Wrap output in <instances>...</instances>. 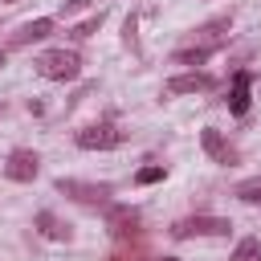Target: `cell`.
I'll list each match as a JSON object with an SVG mask.
<instances>
[{
    "label": "cell",
    "instance_id": "cell-3",
    "mask_svg": "<svg viewBox=\"0 0 261 261\" xmlns=\"http://www.w3.org/2000/svg\"><path fill=\"white\" fill-rule=\"evenodd\" d=\"M73 143H77L82 151H110V147L122 143V130L110 126V122H98V126H82V130L73 135Z\"/></svg>",
    "mask_w": 261,
    "mask_h": 261
},
{
    "label": "cell",
    "instance_id": "cell-9",
    "mask_svg": "<svg viewBox=\"0 0 261 261\" xmlns=\"http://www.w3.org/2000/svg\"><path fill=\"white\" fill-rule=\"evenodd\" d=\"M106 224H110L114 237H126V232H135V224H139V212L126 208V204H122V208H110V220H106Z\"/></svg>",
    "mask_w": 261,
    "mask_h": 261
},
{
    "label": "cell",
    "instance_id": "cell-1",
    "mask_svg": "<svg viewBox=\"0 0 261 261\" xmlns=\"http://www.w3.org/2000/svg\"><path fill=\"white\" fill-rule=\"evenodd\" d=\"M33 65H37V73L49 77V82H73V77L82 73V57H77L73 49H45Z\"/></svg>",
    "mask_w": 261,
    "mask_h": 261
},
{
    "label": "cell",
    "instance_id": "cell-12",
    "mask_svg": "<svg viewBox=\"0 0 261 261\" xmlns=\"http://www.w3.org/2000/svg\"><path fill=\"white\" fill-rule=\"evenodd\" d=\"M37 224H41V232H45L49 241H65V237H69V228H65L53 212H41V216H37Z\"/></svg>",
    "mask_w": 261,
    "mask_h": 261
},
{
    "label": "cell",
    "instance_id": "cell-17",
    "mask_svg": "<svg viewBox=\"0 0 261 261\" xmlns=\"http://www.w3.org/2000/svg\"><path fill=\"white\" fill-rule=\"evenodd\" d=\"M0 4H16V0H0Z\"/></svg>",
    "mask_w": 261,
    "mask_h": 261
},
{
    "label": "cell",
    "instance_id": "cell-18",
    "mask_svg": "<svg viewBox=\"0 0 261 261\" xmlns=\"http://www.w3.org/2000/svg\"><path fill=\"white\" fill-rule=\"evenodd\" d=\"M0 65H4V49H0Z\"/></svg>",
    "mask_w": 261,
    "mask_h": 261
},
{
    "label": "cell",
    "instance_id": "cell-7",
    "mask_svg": "<svg viewBox=\"0 0 261 261\" xmlns=\"http://www.w3.org/2000/svg\"><path fill=\"white\" fill-rule=\"evenodd\" d=\"M49 33H53V20L49 16H37V20H29V24H20L12 33V45H33V41H45Z\"/></svg>",
    "mask_w": 261,
    "mask_h": 261
},
{
    "label": "cell",
    "instance_id": "cell-16",
    "mask_svg": "<svg viewBox=\"0 0 261 261\" xmlns=\"http://www.w3.org/2000/svg\"><path fill=\"white\" fill-rule=\"evenodd\" d=\"M135 179H139V184H159V179H163V167H139Z\"/></svg>",
    "mask_w": 261,
    "mask_h": 261
},
{
    "label": "cell",
    "instance_id": "cell-11",
    "mask_svg": "<svg viewBox=\"0 0 261 261\" xmlns=\"http://www.w3.org/2000/svg\"><path fill=\"white\" fill-rule=\"evenodd\" d=\"M212 49H216V45H196V49H179V53H175V65H204V61L212 57Z\"/></svg>",
    "mask_w": 261,
    "mask_h": 261
},
{
    "label": "cell",
    "instance_id": "cell-13",
    "mask_svg": "<svg viewBox=\"0 0 261 261\" xmlns=\"http://www.w3.org/2000/svg\"><path fill=\"white\" fill-rule=\"evenodd\" d=\"M228 261H261V241H257V237H245V241L232 249Z\"/></svg>",
    "mask_w": 261,
    "mask_h": 261
},
{
    "label": "cell",
    "instance_id": "cell-6",
    "mask_svg": "<svg viewBox=\"0 0 261 261\" xmlns=\"http://www.w3.org/2000/svg\"><path fill=\"white\" fill-rule=\"evenodd\" d=\"M216 82L208 77V73H179V77H171L167 82V94H208Z\"/></svg>",
    "mask_w": 261,
    "mask_h": 261
},
{
    "label": "cell",
    "instance_id": "cell-14",
    "mask_svg": "<svg viewBox=\"0 0 261 261\" xmlns=\"http://www.w3.org/2000/svg\"><path fill=\"white\" fill-rule=\"evenodd\" d=\"M102 20H106V12H102V8H98V12H94V16H90V20H82V24H77V29H73V37H77V41H86V37H94V33H98V29H102Z\"/></svg>",
    "mask_w": 261,
    "mask_h": 261
},
{
    "label": "cell",
    "instance_id": "cell-2",
    "mask_svg": "<svg viewBox=\"0 0 261 261\" xmlns=\"http://www.w3.org/2000/svg\"><path fill=\"white\" fill-rule=\"evenodd\" d=\"M228 220L224 216H184L171 224V237L175 241H192V237H228Z\"/></svg>",
    "mask_w": 261,
    "mask_h": 261
},
{
    "label": "cell",
    "instance_id": "cell-5",
    "mask_svg": "<svg viewBox=\"0 0 261 261\" xmlns=\"http://www.w3.org/2000/svg\"><path fill=\"white\" fill-rule=\"evenodd\" d=\"M57 192H65V196H73V200H82V204H102L106 196H110V188L106 184H77V179H57Z\"/></svg>",
    "mask_w": 261,
    "mask_h": 261
},
{
    "label": "cell",
    "instance_id": "cell-15",
    "mask_svg": "<svg viewBox=\"0 0 261 261\" xmlns=\"http://www.w3.org/2000/svg\"><path fill=\"white\" fill-rule=\"evenodd\" d=\"M237 196H241V200H249V204H261V179L241 184V188H237Z\"/></svg>",
    "mask_w": 261,
    "mask_h": 261
},
{
    "label": "cell",
    "instance_id": "cell-8",
    "mask_svg": "<svg viewBox=\"0 0 261 261\" xmlns=\"http://www.w3.org/2000/svg\"><path fill=\"white\" fill-rule=\"evenodd\" d=\"M200 143H204V151L212 155V163H232V147L224 143V135H220V130L204 126V130H200Z\"/></svg>",
    "mask_w": 261,
    "mask_h": 261
},
{
    "label": "cell",
    "instance_id": "cell-4",
    "mask_svg": "<svg viewBox=\"0 0 261 261\" xmlns=\"http://www.w3.org/2000/svg\"><path fill=\"white\" fill-rule=\"evenodd\" d=\"M37 171H41V159H37V151H12L8 155V163H4V175L8 179H16V184H29V179H37Z\"/></svg>",
    "mask_w": 261,
    "mask_h": 261
},
{
    "label": "cell",
    "instance_id": "cell-10",
    "mask_svg": "<svg viewBox=\"0 0 261 261\" xmlns=\"http://www.w3.org/2000/svg\"><path fill=\"white\" fill-rule=\"evenodd\" d=\"M228 106H232V114H245V110H249V73H245V69L232 77V98H228Z\"/></svg>",
    "mask_w": 261,
    "mask_h": 261
}]
</instances>
